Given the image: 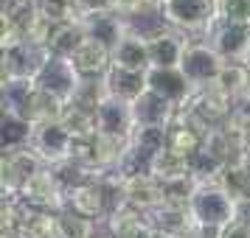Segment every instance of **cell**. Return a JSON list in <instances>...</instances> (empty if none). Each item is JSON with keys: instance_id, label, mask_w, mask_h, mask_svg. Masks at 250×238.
<instances>
[{"instance_id": "cell-32", "label": "cell", "mask_w": 250, "mask_h": 238, "mask_svg": "<svg viewBox=\"0 0 250 238\" xmlns=\"http://www.w3.org/2000/svg\"><path fill=\"white\" fill-rule=\"evenodd\" d=\"M40 12L51 17L54 23H79L82 17L76 12V0H37Z\"/></svg>"}, {"instance_id": "cell-1", "label": "cell", "mask_w": 250, "mask_h": 238, "mask_svg": "<svg viewBox=\"0 0 250 238\" xmlns=\"http://www.w3.org/2000/svg\"><path fill=\"white\" fill-rule=\"evenodd\" d=\"M163 25L186 37H208L219 23V0H163L158 9Z\"/></svg>"}, {"instance_id": "cell-5", "label": "cell", "mask_w": 250, "mask_h": 238, "mask_svg": "<svg viewBox=\"0 0 250 238\" xmlns=\"http://www.w3.org/2000/svg\"><path fill=\"white\" fill-rule=\"evenodd\" d=\"M17 202L25 204V207H37V210L62 213V210H68V188L62 185V180L54 168H42L37 177L25 182Z\"/></svg>"}, {"instance_id": "cell-20", "label": "cell", "mask_w": 250, "mask_h": 238, "mask_svg": "<svg viewBox=\"0 0 250 238\" xmlns=\"http://www.w3.org/2000/svg\"><path fill=\"white\" fill-rule=\"evenodd\" d=\"M104 87H107V95L132 104L146 92V73H129V70L121 68H110L104 73Z\"/></svg>"}, {"instance_id": "cell-15", "label": "cell", "mask_w": 250, "mask_h": 238, "mask_svg": "<svg viewBox=\"0 0 250 238\" xmlns=\"http://www.w3.org/2000/svg\"><path fill=\"white\" fill-rule=\"evenodd\" d=\"M146 87L152 92L163 95L177 110L188 104V98H191V92H194L191 84L180 73V68H149L146 70Z\"/></svg>"}, {"instance_id": "cell-9", "label": "cell", "mask_w": 250, "mask_h": 238, "mask_svg": "<svg viewBox=\"0 0 250 238\" xmlns=\"http://www.w3.org/2000/svg\"><path fill=\"white\" fill-rule=\"evenodd\" d=\"M205 42L225 62H245L250 54V23L219 20L214 25V31L205 37Z\"/></svg>"}, {"instance_id": "cell-17", "label": "cell", "mask_w": 250, "mask_h": 238, "mask_svg": "<svg viewBox=\"0 0 250 238\" xmlns=\"http://www.w3.org/2000/svg\"><path fill=\"white\" fill-rule=\"evenodd\" d=\"M113 68L129 70V73H146L152 68L149 62V39L141 31H126V37L113 51Z\"/></svg>"}, {"instance_id": "cell-7", "label": "cell", "mask_w": 250, "mask_h": 238, "mask_svg": "<svg viewBox=\"0 0 250 238\" xmlns=\"http://www.w3.org/2000/svg\"><path fill=\"white\" fill-rule=\"evenodd\" d=\"M42 168H48V165L37 157L34 151H31V146L3 151V157H0L3 199H17V196H20V191L25 188V182L31 180V177H37Z\"/></svg>"}, {"instance_id": "cell-39", "label": "cell", "mask_w": 250, "mask_h": 238, "mask_svg": "<svg viewBox=\"0 0 250 238\" xmlns=\"http://www.w3.org/2000/svg\"><path fill=\"white\" fill-rule=\"evenodd\" d=\"M245 65H248V68H250V54H248V59H245Z\"/></svg>"}, {"instance_id": "cell-13", "label": "cell", "mask_w": 250, "mask_h": 238, "mask_svg": "<svg viewBox=\"0 0 250 238\" xmlns=\"http://www.w3.org/2000/svg\"><path fill=\"white\" fill-rule=\"evenodd\" d=\"M149 224L158 233L169 238H197L203 236V227L194 221L188 207H177V204H160L155 213H149Z\"/></svg>"}, {"instance_id": "cell-37", "label": "cell", "mask_w": 250, "mask_h": 238, "mask_svg": "<svg viewBox=\"0 0 250 238\" xmlns=\"http://www.w3.org/2000/svg\"><path fill=\"white\" fill-rule=\"evenodd\" d=\"M160 3H163V0H146L149 12H158V9H160Z\"/></svg>"}, {"instance_id": "cell-26", "label": "cell", "mask_w": 250, "mask_h": 238, "mask_svg": "<svg viewBox=\"0 0 250 238\" xmlns=\"http://www.w3.org/2000/svg\"><path fill=\"white\" fill-rule=\"evenodd\" d=\"M84 39H87V34H84L82 20L79 23H62L48 42V54L54 59H73V54L84 45Z\"/></svg>"}, {"instance_id": "cell-24", "label": "cell", "mask_w": 250, "mask_h": 238, "mask_svg": "<svg viewBox=\"0 0 250 238\" xmlns=\"http://www.w3.org/2000/svg\"><path fill=\"white\" fill-rule=\"evenodd\" d=\"M216 182L225 188V193L233 199V202H239V207L250 202V171H248V165H245L242 160L222 165L219 174H216Z\"/></svg>"}, {"instance_id": "cell-23", "label": "cell", "mask_w": 250, "mask_h": 238, "mask_svg": "<svg viewBox=\"0 0 250 238\" xmlns=\"http://www.w3.org/2000/svg\"><path fill=\"white\" fill-rule=\"evenodd\" d=\"M104 227H107V236H113V238H138L149 227V216L135 210V207H129V204H124L115 213H110Z\"/></svg>"}, {"instance_id": "cell-33", "label": "cell", "mask_w": 250, "mask_h": 238, "mask_svg": "<svg viewBox=\"0 0 250 238\" xmlns=\"http://www.w3.org/2000/svg\"><path fill=\"white\" fill-rule=\"evenodd\" d=\"M219 20L250 23V0H219Z\"/></svg>"}, {"instance_id": "cell-18", "label": "cell", "mask_w": 250, "mask_h": 238, "mask_svg": "<svg viewBox=\"0 0 250 238\" xmlns=\"http://www.w3.org/2000/svg\"><path fill=\"white\" fill-rule=\"evenodd\" d=\"M177 112V107L169 104L163 95L152 92L146 87V92L132 101V118H135V126H169L171 118Z\"/></svg>"}, {"instance_id": "cell-30", "label": "cell", "mask_w": 250, "mask_h": 238, "mask_svg": "<svg viewBox=\"0 0 250 238\" xmlns=\"http://www.w3.org/2000/svg\"><path fill=\"white\" fill-rule=\"evenodd\" d=\"M31 132L34 126L20 115H3V151L12 148H23L31 143Z\"/></svg>"}, {"instance_id": "cell-34", "label": "cell", "mask_w": 250, "mask_h": 238, "mask_svg": "<svg viewBox=\"0 0 250 238\" xmlns=\"http://www.w3.org/2000/svg\"><path fill=\"white\" fill-rule=\"evenodd\" d=\"M76 12H79V17L113 12V0H76Z\"/></svg>"}, {"instance_id": "cell-4", "label": "cell", "mask_w": 250, "mask_h": 238, "mask_svg": "<svg viewBox=\"0 0 250 238\" xmlns=\"http://www.w3.org/2000/svg\"><path fill=\"white\" fill-rule=\"evenodd\" d=\"M225 65L228 62L205 39H191L188 48H186V56L180 62V73L191 84V90H208V87H216L219 73H222Z\"/></svg>"}, {"instance_id": "cell-29", "label": "cell", "mask_w": 250, "mask_h": 238, "mask_svg": "<svg viewBox=\"0 0 250 238\" xmlns=\"http://www.w3.org/2000/svg\"><path fill=\"white\" fill-rule=\"evenodd\" d=\"M96 221L84 219V216L73 213V210H62L57 213V233L59 238H96Z\"/></svg>"}, {"instance_id": "cell-6", "label": "cell", "mask_w": 250, "mask_h": 238, "mask_svg": "<svg viewBox=\"0 0 250 238\" xmlns=\"http://www.w3.org/2000/svg\"><path fill=\"white\" fill-rule=\"evenodd\" d=\"M31 151L45 163L48 168H59L70 163V151H73V135L62 121H48V124H37L31 132Z\"/></svg>"}, {"instance_id": "cell-11", "label": "cell", "mask_w": 250, "mask_h": 238, "mask_svg": "<svg viewBox=\"0 0 250 238\" xmlns=\"http://www.w3.org/2000/svg\"><path fill=\"white\" fill-rule=\"evenodd\" d=\"M121 193H124V204L146 216L163 204V185L152 174H121Z\"/></svg>"}, {"instance_id": "cell-8", "label": "cell", "mask_w": 250, "mask_h": 238, "mask_svg": "<svg viewBox=\"0 0 250 238\" xmlns=\"http://www.w3.org/2000/svg\"><path fill=\"white\" fill-rule=\"evenodd\" d=\"M180 110H186L205 132H211V129H219V126H225L228 121H230V115H233V101L225 98L216 87H208V90H194L188 104L180 107Z\"/></svg>"}, {"instance_id": "cell-12", "label": "cell", "mask_w": 250, "mask_h": 238, "mask_svg": "<svg viewBox=\"0 0 250 238\" xmlns=\"http://www.w3.org/2000/svg\"><path fill=\"white\" fill-rule=\"evenodd\" d=\"M82 84V76L73 70V65H70V59H48V65L42 68V73L37 76V87L40 90L51 92L54 98H59V101L68 104L70 98H73V92L79 90Z\"/></svg>"}, {"instance_id": "cell-35", "label": "cell", "mask_w": 250, "mask_h": 238, "mask_svg": "<svg viewBox=\"0 0 250 238\" xmlns=\"http://www.w3.org/2000/svg\"><path fill=\"white\" fill-rule=\"evenodd\" d=\"M113 12H118L121 17H135V14H144L149 12L146 0H113Z\"/></svg>"}, {"instance_id": "cell-36", "label": "cell", "mask_w": 250, "mask_h": 238, "mask_svg": "<svg viewBox=\"0 0 250 238\" xmlns=\"http://www.w3.org/2000/svg\"><path fill=\"white\" fill-rule=\"evenodd\" d=\"M216 238H250V221L239 216L236 221H230L228 227H222L216 233Z\"/></svg>"}, {"instance_id": "cell-2", "label": "cell", "mask_w": 250, "mask_h": 238, "mask_svg": "<svg viewBox=\"0 0 250 238\" xmlns=\"http://www.w3.org/2000/svg\"><path fill=\"white\" fill-rule=\"evenodd\" d=\"M188 210H191L194 221L203 230H211V233H219L222 227H228L230 221H236L239 216H242L239 202H233L216 180L200 182L194 188Z\"/></svg>"}, {"instance_id": "cell-10", "label": "cell", "mask_w": 250, "mask_h": 238, "mask_svg": "<svg viewBox=\"0 0 250 238\" xmlns=\"http://www.w3.org/2000/svg\"><path fill=\"white\" fill-rule=\"evenodd\" d=\"M149 39V62L152 68H180L183 56H186V48L191 42V37L174 31L169 25L155 28L146 34Z\"/></svg>"}, {"instance_id": "cell-38", "label": "cell", "mask_w": 250, "mask_h": 238, "mask_svg": "<svg viewBox=\"0 0 250 238\" xmlns=\"http://www.w3.org/2000/svg\"><path fill=\"white\" fill-rule=\"evenodd\" d=\"M242 219H248V221H250V202L242 204Z\"/></svg>"}, {"instance_id": "cell-40", "label": "cell", "mask_w": 250, "mask_h": 238, "mask_svg": "<svg viewBox=\"0 0 250 238\" xmlns=\"http://www.w3.org/2000/svg\"><path fill=\"white\" fill-rule=\"evenodd\" d=\"M96 238H113V236H96Z\"/></svg>"}, {"instance_id": "cell-25", "label": "cell", "mask_w": 250, "mask_h": 238, "mask_svg": "<svg viewBox=\"0 0 250 238\" xmlns=\"http://www.w3.org/2000/svg\"><path fill=\"white\" fill-rule=\"evenodd\" d=\"M17 238H59L57 213H51V210H37V207H25L23 204Z\"/></svg>"}, {"instance_id": "cell-28", "label": "cell", "mask_w": 250, "mask_h": 238, "mask_svg": "<svg viewBox=\"0 0 250 238\" xmlns=\"http://www.w3.org/2000/svg\"><path fill=\"white\" fill-rule=\"evenodd\" d=\"M104 98H107L104 79H82L79 90L73 92V98H70L68 104L70 107H79V110H84V112H90V115H96Z\"/></svg>"}, {"instance_id": "cell-14", "label": "cell", "mask_w": 250, "mask_h": 238, "mask_svg": "<svg viewBox=\"0 0 250 238\" xmlns=\"http://www.w3.org/2000/svg\"><path fill=\"white\" fill-rule=\"evenodd\" d=\"M82 25H84V34L87 39L104 45L110 54H113L118 42L126 37V31H132V25L126 17H121L118 12H104V14H93V17H82Z\"/></svg>"}, {"instance_id": "cell-3", "label": "cell", "mask_w": 250, "mask_h": 238, "mask_svg": "<svg viewBox=\"0 0 250 238\" xmlns=\"http://www.w3.org/2000/svg\"><path fill=\"white\" fill-rule=\"evenodd\" d=\"M48 59H51L48 48L34 45L28 39H20L14 45L3 48V56H0V84H9V81H37V76L48 65Z\"/></svg>"}, {"instance_id": "cell-27", "label": "cell", "mask_w": 250, "mask_h": 238, "mask_svg": "<svg viewBox=\"0 0 250 238\" xmlns=\"http://www.w3.org/2000/svg\"><path fill=\"white\" fill-rule=\"evenodd\" d=\"M34 90H37V81H9V84H3V115L25 118V110L31 104Z\"/></svg>"}, {"instance_id": "cell-21", "label": "cell", "mask_w": 250, "mask_h": 238, "mask_svg": "<svg viewBox=\"0 0 250 238\" xmlns=\"http://www.w3.org/2000/svg\"><path fill=\"white\" fill-rule=\"evenodd\" d=\"M149 174L155 177L158 182H174V180H186V177H191V163L186 154L180 151H174V148H163L158 151L152 163H149Z\"/></svg>"}, {"instance_id": "cell-31", "label": "cell", "mask_w": 250, "mask_h": 238, "mask_svg": "<svg viewBox=\"0 0 250 238\" xmlns=\"http://www.w3.org/2000/svg\"><path fill=\"white\" fill-rule=\"evenodd\" d=\"M62 124L68 126V132L73 137H93L99 135V124H96V115L84 112L79 107H65V112H62Z\"/></svg>"}, {"instance_id": "cell-19", "label": "cell", "mask_w": 250, "mask_h": 238, "mask_svg": "<svg viewBox=\"0 0 250 238\" xmlns=\"http://www.w3.org/2000/svg\"><path fill=\"white\" fill-rule=\"evenodd\" d=\"M70 65H73V70L82 79H104V73L113 68V54L104 45H99V42L84 39V45L73 54Z\"/></svg>"}, {"instance_id": "cell-22", "label": "cell", "mask_w": 250, "mask_h": 238, "mask_svg": "<svg viewBox=\"0 0 250 238\" xmlns=\"http://www.w3.org/2000/svg\"><path fill=\"white\" fill-rule=\"evenodd\" d=\"M216 90L222 92L225 98H230L233 104L245 101L250 95V68L245 62H228L222 68V73H219Z\"/></svg>"}, {"instance_id": "cell-16", "label": "cell", "mask_w": 250, "mask_h": 238, "mask_svg": "<svg viewBox=\"0 0 250 238\" xmlns=\"http://www.w3.org/2000/svg\"><path fill=\"white\" fill-rule=\"evenodd\" d=\"M96 124H99V135L107 137H129L135 129V118H132V104L107 95L96 112Z\"/></svg>"}]
</instances>
